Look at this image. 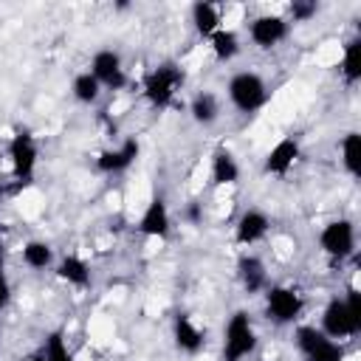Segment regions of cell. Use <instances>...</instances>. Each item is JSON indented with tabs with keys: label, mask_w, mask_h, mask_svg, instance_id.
<instances>
[{
	"label": "cell",
	"mask_w": 361,
	"mask_h": 361,
	"mask_svg": "<svg viewBox=\"0 0 361 361\" xmlns=\"http://www.w3.org/2000/svg\"><path fill=\"white\" fill-rule=\"evenodd\" d=\"M319 330L336 341L355 338L361 333V293L350 288L341 296H330L319 316Z\"/></svg>",
	"instance_id": "1"
},
{
	"label": "cell",
	"mask_w": 361,
	"mask_h": 361,
	"mask_svg": "<svg viewBox=\"0 0 361 361\" xmlns=\"http://www.w3.org/2000/svg\"><path fill=\"white\" fill-rule=\"evenodd\" d=\"M183 82H186V73H183V65L178 59H164L158 65H152L141 82V96L149 107L155 110H166L175 104L178 93L183 90Z\"/></svg>",
	"instance_id": "2"
},
{
	"label": "cell",
	"mask_w": 361,
	"mask_h": 361,
	"mask_svg": "<svg viewBox=\"0 0 361 361\" xmlns=\"http://www.w3.org/2000/svg\"><path fill=\"white\" fill-rule=\"evenodd\" d=\"M257 347H259V333L254 316L248 310L228 313L220 336V361H245L257 353Z\"/></svg>",
	"instance_id": "3"
},
{
	"label": "cell",
	"mask_w": 361,
	"mask_h": 361,
	"mask_svg": "<svg viewBox=\"0 0 361 361\" xmlns=\"http://www.w3.org/2000/svg\"><path fill=\"white\" fill-rule=\"evenodd\" d=\"M305 293L290 282H271L262 290V313L276 327H296L305 316Z\"/></svg>",
	"instance_id": "4"
},
{
	"label": "cell",
	"mask_w": 361,
	"mask_h": 361,
	"mask_svg": "<svg viewBox=\"0 0 361 361\" xmlns=\"http://www.w3.org/2000/svg\"><path fill=\"white\" fill-rule=\"evenodd\" d=\"M226 99L237 113L254 116L268 104L271 90H268V82L257 71H234L226 82Z\"/></svg>",
	"instance_id": "5"
},
{
	"label": "cell",
	"mask_w": 361,
	"mask_h": 361,
	"mask_svg": "<svg viewBox=\"0 0 361 361\" xmlns=\"http://www.w3.org/2000/svg\"><path fill=\"white\" fill-rule=\"evenodd\" d=\"M319 251L330 259V262H344L355 254L358 248V228L355 220L350 217H330L327 223H322L319 234H316Z\"/></svg>",
	"instance_id": "6"
},
{
	"label": "cell",
	"mask_w": 361,
	"mask_h": 361,
	"mask_svg": "<svg viewBox=\"0 0 361 361\" xmlns=\"http://www.w3.org/2000/svg\"><path fill=\"white\" fill-rule=\"evenodd\" d=\"M6 155H8V169L14 175V180H20L23 186L34 183L37 178V166H39V141L31 130H14L8 144H6Z\"/></svg>",
	"instance_id": "7"
},
{
	"label": "cell",
	"mask_w": 361,
	"mask_h": 361,
	"mask_svg": "<svg viewBox=\"0 0 361 361\" xmlns=\"http://www.w3.org/2000/svg\"><path fill=\"white\" fill-rule=\"evenodd\" d=\"M293 344L302 361H344L347 358V344L324 336L316 324H296Z\"/></svg>",
	"instance_id": "8"
},
{
	"label": "cell",
	"mask_w": 361,
	"mask_h": 361,
	"mask_svg": "<svg viewBox=\"0 0 361 361\" xmlns=\"http://www.w3.org/2000/svg\"><path fill=\"white\" fill-rule=\"evenodd\" d=\"M87 71L96 76V82L102 85V90L118 93V90H124L130 85V73H127L124 56L116 48H99V51H93Z\"/></svg>",
	"instance_id": "9"
},
{
	"label": "cell",
	"mask_w": 361,
	"mask_h": 361,
	"mask_svg": "<svg viewBox=\"0 0 361 361\" xmlns=\"http://www.w3.org/2000/svg\"><path fill=\"white\" fill-rule=\"evenodd\" d=\"M248 42L257 45L259 51H271L276 45H282L290 34V23L282 11H262L257 17L248 20Z\"/></svg>",
	"instance_id": "10"
},
{
	"label": "cell",
	"mask_w": 361,
	"mask_h": 361,
	"mask_svg": "<svg viewBox=\"0 0 361 361\" xmlns=\"http://www.w3.org/2000/svg\"><path fill=\"white\" fill-rule=\"evenodd\" d=\"M302 158V141L296 135H282L271 144V149L262 158V175L268 178H285Z\"/></svg>",
	"instance_id": "11"
},
{
	"label": "cell",
	"mask_w": 361,
	"mask_h": 361,
	"mask_svg": "<svg viewBox=\"0 0 361 361\" xmlns=\"http://www.w3.org/2000/svg\"><path fill=\"white\" fill-rule=\"evenodd\" d=\"M271 234V214L259 206H248L240 212V217L234 220V243L240 248H254L259 245L265 237Z\"/></svg>",
	"instance_id": "12"
},
{
	"label": "cell",
	"mask_w": 361,
	"mask_h": 361,
	"mask_svg": "<svg viewBox=\"0 0 361 361\" xmlns=\"http://www.w3.org/2000/svg\"><path fill=\"white\" fill-rule=\"evenodd\" d=\"M135 228L147 240H166L169 231H172V209H169V203L161 195L149 197L144 212H141V217H138V223H135Z\"/></svg>",
	"instance_id": "13"
},
{
	"label": "cell",
	"mask_w": 361,
	"mask_h": 361,
	"mask_svg": "<svg viewBox=\"0 0 361 361\" xmlns=\"http://www.w3.org/2000/svg\"><path fill=\"white\" fill-rule=\"evenodd\" d=\"M138 155H141L138 138H121L118 144H113L96 155V169L102 175H121L135 164Z\"/></svg>",
	"instance_id": "14"
},
{
	"label": "cell",
	"mask_w": 361,
	"mask_h": 361,
	"mask_svg": "<svg viewBox=\"0 0 361 361\" xmlns=\"http://www.w3.org/2000/svg\"><path fill=\"white\" fill-rule=\"evenodd\" d=\"M234 274H237L240 288H243L248 296H257V293H262V290L271 285V282H268V265H265V259H262L259 254H254V251H243V254L237 257Z\"/></svg>",
	"instance_id": "15"
},
{
	"label": "cell",
	"mask_w": 361,
	"mask_h": 361,
	"mask_svg": "<svg viewBox=\"0 0 361 361\" xmlns=\"http://www.w3.org/2000/svg\"><path fill=\"white\" fill-rule=\"evenodd\" d=\"M172 341L183 355H197L206 347V330L195 322L192 313L178 310L172 316Z\"/></svg>",
	"instance_id": "16"
},
{
	"label": "cell",
	"mask_w": 361,
	"mask_h": 361,
	"mask_svg": "<svg viewBox=\"0 0 361 361\" xmlns=\"http://www.w3.org/2000/svg\"><path fill=\"white\" fill-rule=\"evenodd\" d=\"M54 274L68 285V288H90L93 285V268L90 262L82 257V254H62L56 257V265H54Z\"/></svg>",
	"instance_id": "17"
},
{
	"label": "cell",
	"mask_w": 361,
	"mask_h": 361,
	"mask_svg": "<svg viewBox=\"0 0 361 361\" xmlns=\"http://www.w3.org/2000/svg\"><path fill=\"white\" fill-rule=\"evenodd\" d=\"M240 161L237 155L228 149V147H217L212 152V161H209V178H212V186L217 189H226V186H237L240 183Z\"/></svg>",
	"instance_id": "18"
},
{
	"label": "cell",
	"mask_w": 361,
	"mask_h": 361,
	"mask_svg": "<svg viewBox=\"0 0 361 361\" xmlns=\"http://www.w3.org/2000/svg\"><path fill=\"white\" fill-rule=\"evenodd\" d=\"M186 110H189V118H192L197 127H214V124L220 121V116H223V102H220V96H217L214 90L203 87V90L192 93Z\"/></svg>",
	"instance_id": "19"
},
{
	"label": "cell",
	"mask_w": 361,
	"mask_h": 361,
	"mask_svg": "<svg viewBox=\"0 0 361 361\" xmlns=\"http://www.w3.org/2000/svg\"><path fill=\"white\" fill-rule=\"evenodd\" d=\"M189 23L195 28V34L200 39H209L214 31H220L226 23H223V8L217 3H209V0H197L192 3L189 8Z\"/></svg>",
	"instance_id": "20"
},
{
	"label": "cell",
	"mask_w": 361,
	"mask_h": 361,
	"mask_svg": "<svg viewBox=\"0 0 361 361\" xmlns=\"http://www.w3.org/2000/svg\"><path fill=\"white\" fill-rule=\"evenodd\" d=\"M20 259L31 271H48V268L56 265V248L48 240H42V237H31V240L23 243Z\"/></svg>",
	"instance_id": "21"
},
{
	"label": "cell",
	"mask_w": 361,
	"mask_h": 361,
	"mask_svg": "<svg viewBox=\"0 0 361 361\" xmlns=\"http://www.w3.org/2000/svg\"><path fill=\"white\" fill-rule=\"evenodd\" d=\"M209 51L217 62H234L240 54H243V37L231 28V25H223L220 31H214L209 39Z\"/></svg>",
	"instance_id": "22"
},
{
	"label": "cell",
	"mask_w": 361,
	"mask_h": 361,
	"mask_svg": "<svg viewBox=\"0 0 361 361\" xmlns=\"http://www.w3.org/2000/svg\"><path fill=\"white\" fill-rule=\"evenodd\" d=\"M338 76L347 87L361 82V37H350L338 54Z\"/></svg>",
	"instance_id": "23"
},
{
	"label": "cell",
	"mask_w": 361,
	"mask_h": 361,
	"mask_svg": "<svg viewBox=\"0 0 361 361\" xmlns=\"http://www.w3.org/2000/svg\"><path fill=\"white\" fill-rule=\"evenodd\" d=\"M338 164L344 169V175L350 180L361 178V133L358 130H347L338 141Z\"/></svg>",
	"instance_id": "24"
},
{
	"label": "cell",
	"mask_w": 361,
	"mask_h": 361,
	"mask_svg": "<svg viewBox=\"0 0 361 361\" xmlns=\"http://www.w3.org/2000/svg\"><path fill=\"white\" fill-rule=\"evenodd\" d=\"M102 85L96 82V76L85 68V71H79V73H73V79H71V96L79 102V104H96L99 99H102Z\"/></svg>",
	"instance_id": "25"
},
{
	"label": "cell",
	"mask_w": 361,
	"mask_h": 361,
	"mask_svg": "<svg viewBox=\"0 0 361 361\" xmlns=\"http://www.w3.org/2000/svg\"><path fill=\"white\" fill-rule=\"evenodd\" d=\"M39 353H42L45 361H76V353H73V347L68 344V338H65L62 330L48 333L45 341H42V347H39Z\"/></svg>",
	"instance_id": "26"
},
{
	"label": "cell",
	"mask_w": 361,
	"mask_h": 361,
	"mask_svg": "<svg viewBox=\"0 0 361 361\" xmlns=\"http://www.w3.org/2000/svg\"><path fill=\"white\" fill-rule=\"evenodd\" d=\"M316 11H319V6L316 3H302V0H293L290 6H288V23L293 25V23H307L310 17H316Z\"/></svg>",
	"instance_id": "27"
},
{
	"label": "cell",
	"mask_w": 361,
	"mask_h": 361,
	"mask_svg": "<svg viewBox=\"0 0 361 361\" xmlns=\"http://www.w3.org/2000/svg\"><path fill=\"white\" fill-rule=\"evenodd\" d=\"M8 302H11V282H8V276L0 265V313L8 307Z\"/></svg>",
	"instance_id": "28"
},
{
	"label": "cell",
	"mask_w": 361,
	"mask_h": 361,
	"mask_svg": "<svg viewBox=\"0 0 361 361\" xmlns=\"http://www.w3.org/2000/svg\"><path fill=\"white\" fill-rule=\"evenodd\" d=\"M28 361H45V358H42V353H39V350H37V353H34V355H31V358H28Z\"/></svg>",
	"instance_id": "29"
}]
</instances>
